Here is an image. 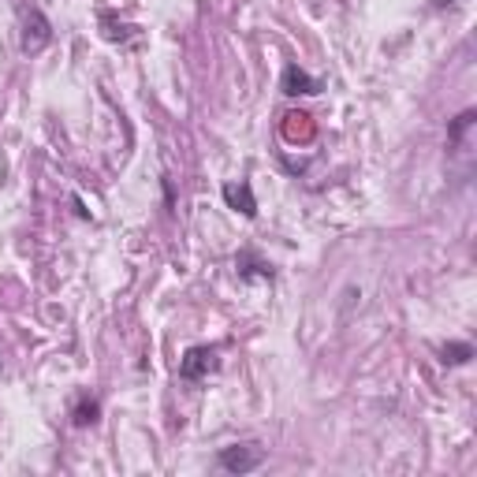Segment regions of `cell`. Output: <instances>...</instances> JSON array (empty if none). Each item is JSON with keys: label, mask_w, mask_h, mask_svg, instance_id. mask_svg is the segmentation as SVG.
Here are the masks:
<instances>
[{"label": "cell", "mask_w": 477, "mask_h": 477, "mask_svg": "<svg viewBox=\"0 0 477 477\" xmlns=\"http://www.w3.org/2000/svg\"><path fill=\"white\" fill-rule=\"evenodd\" d=\"M284 135L291 138V142H306V138H313V123H310V116L306 112H287L284 116Z\"/></svg>", "instance_id": "8992f818"}, {"label": "cell", "mask_w": 477, "mask_h": 477, "mask_svg": "<svg viewBox=\"0 0 477 477\" xmlns=\"http://www.w3.org/2000/svg\"><path fill=\"white\" fill-rule=\"evenodd\" d=\"M216 462H220V470H227V474H254L257 466L265 462V451L257 448V444H232V448H224L216 455Z\"/></svg>", "instance_id": "6da1fadb"}, {"label": "cell", "mask_w": 477, "mask_h": 477, "mask_svg": "<svg viewBox=\"0 0 477 477\" xmlns=\"http://www.w3.org/2000/svg\"><path fill=\"white\" fill-rule=\"evenodd\" d=\"M52 41V26L49 19L38 12V8H30V12L23 15V52L30 56V52H41Z\"/></svg>", "instance_id": "7a4b0ae2"}, {"label": "cell", "mask_w": 477, "mask_h": 477, "mask_svg": "<svg viewBox=\"0 0 477 477\" xmlns=\"http://www.w3.org/2000/svg\"><path fill=\"white\" fill-rule=\"evenodd\" d=\"M224 202L243 216H257V202H254L250 183H224Z\"/></svg>", "instance_id": "5b68a950"}, {"label": "cell", "mask_w": 477, "mask_h": 477, "mask_svg": "<svg viewBox=\"0 0 477 477\" xmlns=\"http://www.w3.org/2000/svg\"><path fill=\"white\" fill-rule=\"evenodd\" d=\"M213 370H216V351L213 347H190V351L183 354V362H179L183 381H202V377H209Z\"/></svg>", "instance_id": "3957f363"}, {"label": "cell", "mask_w": 477, "mask_h": 477, "mask_svg": "<svg viewBox=\"0 0 477 477\" xmlns=\"http://www.w3.org/2000/svg\"><path fill=\"white\" fill-rule=\"evenodd\" d=\"M280 90H284L287 97H298V93H317L321 90V79H313V75H306L302 68H291L284 71V79H280Z\"/></svg>", "instance_id": "277c9868"}, {"label": "cell", "mask_w": 477, "mask_h": 477, "mask_svg": "<svg viewBox=\"0 0 477 477\" xmlns=\"http://www.w3.org/2000/svg\"><path fill=\"white\" fill-rule=\"evenodd\" d=\"M474 123V112H462L459 119H455V127H451V142H459V138H462V131H466V127H470Z\"/></svg>", "instance_id": "9c48e42d"}, {"label": "cell", "mask_w": 477, "mask_h": 477, "mask_svg": "<svg viewBox=\"0 0 477 477\" xmlns=\"http://www.w3.org/2000/svg\"><path fill=\"white\" fill-rule=\"evenodd\" d=\"M97 414H101V403H97V399H82V403L75 407V425H93Z\"/></svg>", "instance_id": "ba28073f"}, {"label": "cell", "mask_w": 477, "mask_h": 477, "mask_svg": "<svg viewBox=\"0 0 477 477\" xmlns=\"http://www.w3.org/2000/svg\"><path fill=\"white\" fill-rule=\"evenodd\" d=\"M440 358L448 365H462V362H470V358H474V347L470 343H444L440 347Z\"/></svg>", "instance_id": "52a82bcc"}]
</instances>
